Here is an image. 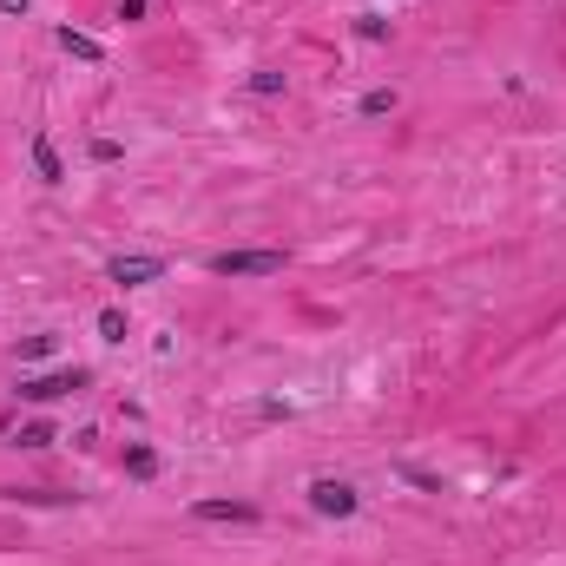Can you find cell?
I'll use <instances>...</instances> for the list:
<instances>
[{"label":"cell","instance_id":"obj_1","mask_svg":"<svg viewBox=\"0 0 566 566\" xmlns=\"http://www.w3.org/2000/svg\"><path fill=\"white\" fill-rule=\"evenodd\" d=\"M211 270H218V277H277L283 251H218Z\"/></svg>","mask_w":566,"mask_h":566},{"label":"cell","instance_id":"obj_13","mask_svg":"<svg viewBox=\"0 0 566 566\" xmlns=\"http://www.w3.org/2000/svg\"><path fill=\"white\" fill-rule=\"evenodd\" d=\"M53 349V336H27V343H20V362H40Z\"/></svg>","mask_w":566,"mask_h":566},{"label":"cell","instance_id":"obj_5","mask_svg":"<svg viewBox=\"0 0 566 566\" xmlns=\"http://www.w3.org/2000/svg\"><path fill=\"white\" fill-rule=\"evenodd\" d=\"M191 514L198 520H257V507L251 501H198Z\"/></svg>","mask_w":566,"mask_h":566},{"label":"cell","instance_id":"obj_2","mask_svg":"<svg viewBox=\"0 0 566 566\" xmlns=\"http://www.w3.org/2000/svg\"><path fill=\"white\" fill-rule=\"evenodd\" d=\"M310 507H316V514H330V520H349V514H356V488H343V481H316Z\"/></svg>","mask_w":566,"mask_h":566},{"label":"cell","instance_id":"obj_7","mask_svg":"<svg viewBox=\"0 0 566 566\" xmlns=\"http://www.w3.org/2000/svg\"><path fill=\"white\" fill-rule=\"evenodd\" d=\"M33 172L47 178V185H60V178H66V165H60V152H53V145H47V139H33Z\"/></svg>","mask_w":566,"mask_h":566},{"label":"cell","instance_id":"obj_3","mask_svg":"<svg viewBox=\"0 0 566 566\" xmlns=\"http://www.w3.org/2000/svg\"><path fill=\"white\" fill-rule=\"evenodd\" d=\"M79 382H86V369H53V376H27V382H20V395H27V402H53V395L79 389Z\"/></svg>","mask_w":566,"mask_h":566},{"label":"cell","instance_id":"obj_10","mask_svg":"<svg viewBox=\"0 0 566 566\" xmlns=\"http://www.w3.org/2000/svg\"><path fill=\"white\" fill-rule=\"evenodd\" d=\"M47 441H53L47 422H27V428H20V448H47Z\"/></svg>","mask_w":566,"mask_h":566},{"label":"cell","instance_id":"obj_14","mask_svg":"<svg viewBox=\"0 0 566 566\" xmlns=\"http://www.w3.org/2000/svg\"><path fill=\"white\" fill-rule=\"evenodd\" d=\"M0 14H27V0H0Z\"/></svg>","mask_w":566,"mask_h":566},{"label":"cell","instance_id":"obj_6","mask_svg":"<svg viewBox=\"0 0 566 566\" xmlns=\"http://www.w3.org/2000/svg\"><path fill=\"white\" fill-rule=\"evenodd\" d=\"M60 47H66V53H73V60H93V66H99V60H106V47H99L93 33H73V27H60Z\"/></svg>","mask_w":566,"mask_h":566},{"label":"cell","instance_id":"obj_4","mask_svg":"<svg viewBox=\"0 0 566 566\" xmlns=\"http://www.w3.org/2000/svg\"><path fill=\"white\" fill-rule=\"evenodd\" d=\"M106 277L112 283H158V277H165V257H112Z\"/></svg>","mask_w":566,"mask_h":566},{"label":"cell","instance_id":"obj_9","mask_svg":"<svg viewBox=\"0 0 566 566\" xmlns=\"http://www.w3.org/2000/svg\"><path fill=\"white\" fill-rule=\"evenodd\" d=\"M99 336L106 343H126V310H99Z\"/></svg>","mask_w":566,"mask_h":566},{"label":"cell","instance_id":"obj_8","mask_svg":"<svg viewBox=\"0 0 566 566\" xmlns=\"http://www.w3.org/2000/svg\"><path fill=\"white\" fill-rule=\"evenodd\" d=\"M395 112V86H376V93H362V119H382Z\"/></svg>","mask_w":566,"mask_h":566},{"label":"cell","instance_id":"obj_12","mask_svg":"<svg viewBox=\"0 0 566 566\" xmlns=\"http://www.w3.org/2000/svg\"><path fill=\"white\" fill-rule=\"evenodd\" d=\"M126 468H132V474H139V481H145V474L158 468V455H152V448H132V455H126Z\"/></svg>","mask_w":566,"mask_h":566},{"label":"cell","instance_id":"obj_11","mask_svg":"<svg viewBox=\"0 0 566 566\" xmlns=\"http://www.w3.org/2000/svg\"><path fill=\"white\" fill-rule=\"evenodd\" d=\"M251 93H257V99H270V93H283V73H251Z\"/></svg>","mask_w":566,"mask_h":566}]
</instances>
